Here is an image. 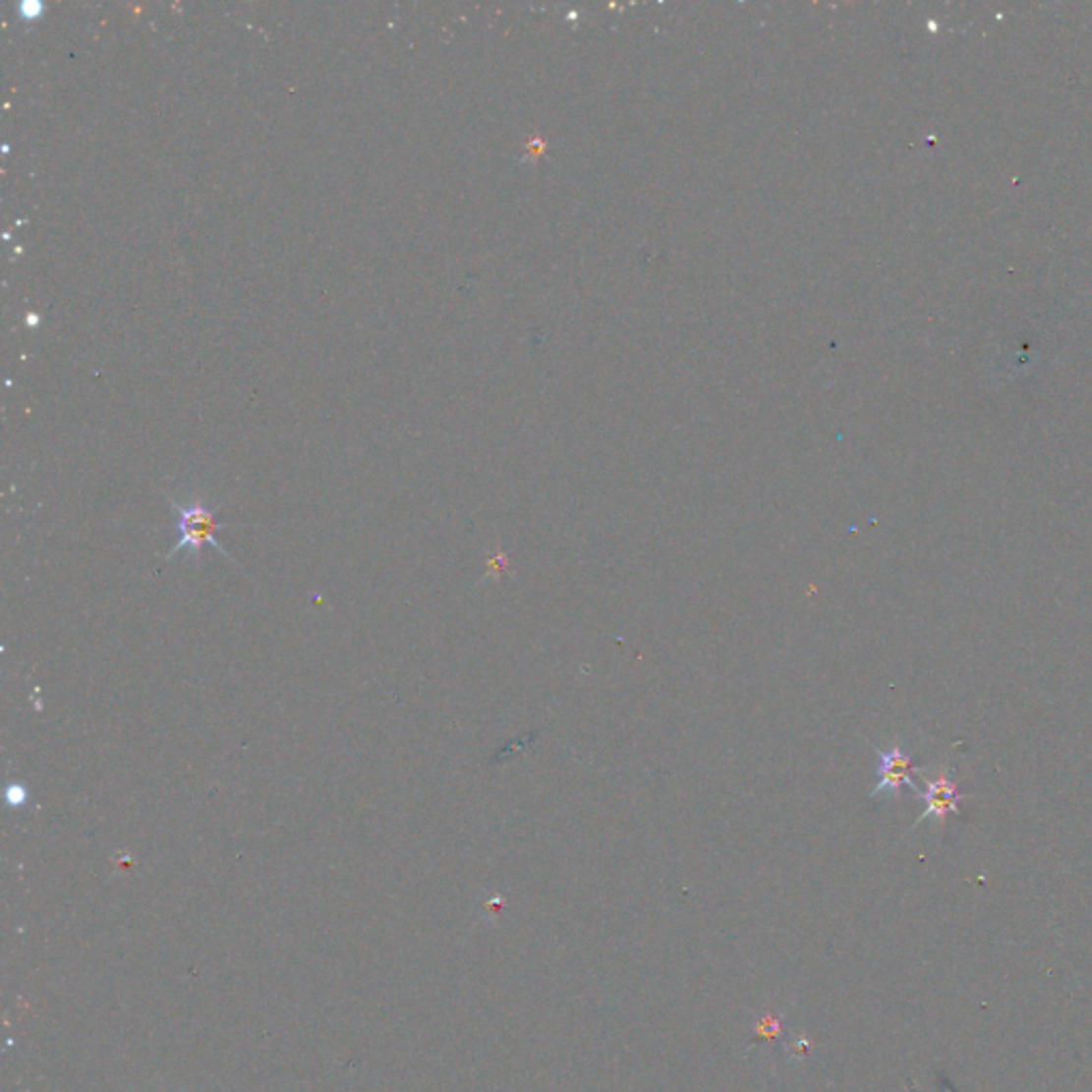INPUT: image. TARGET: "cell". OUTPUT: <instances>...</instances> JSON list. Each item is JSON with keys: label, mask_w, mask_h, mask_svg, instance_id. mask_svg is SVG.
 <instances>
[{"label": "cell", "mask_w": 1092, "mask_h": 1092, "mask_svg": "<svg viewBox=\"0 0 1092 1092\" xmlns=\"http://www.w3.org/2000/svg\"><path fill=\"white\" fill-rule=\"evenodd\" d=\"M171 504H173L175 510H178V517H180L178 519L180 540H178V545H175L169 550L171 559L186 553L195 563H199L203 548L213 546L222 557H227L229 561H233V557L229 555V550L224 548L222 543L218 540L220 523L216 519V512H213L205 504V501H186V504H180V501H171Z\"/></svg>", "instance_id": "cell-1"}, {"label": "cell", "mask_w": 1092, "mask_h": 1092, "mask_svg": "<svg viewBox=\"0 0 1092 1092\" xmlns=\"http://www.w3.org/2000/svg\"><path fill=\"white\" fill-rule=\"evenodd\" d=\"M877 785L873 787L871 798L877 796H892L898 798L902 787H909L911 792L918 796L920 789L913 781V762L909 753L902 751L900 745H892L890 749H877Z\"/></svg>", "instance_id": "cell-2"}, {"label": "cell", "mask_w": 1092, "mask_h": 1092, "mask_svg": "<svg viewBox=\"0 0 1092 1092\" xmlns=\"http://www.w3.org/2000/svg\"><path fill=\"white\" fill-rule=\"evenodd\" d=\"M926 787L924 792L918 794V798L924 802V811L920 813V818L915 820L913 826L922 824L924 820H937L939 826L944 828L946 820L949 813H958V805L960 800L969 798L966 794H960L956 783L949 776L948 769L941 767L933 773V776H926L924 779Z\"/></svg>", "instance_id": "cell-3"}, {"label": "cell", "mask_w": 1092, "mask_h": 1092, "mask_svg": "<svg viewBox=\"0 0 1092 1092\" xmlns=\"http://www.w3.org/2000/svg\"><path fill=\"white\" fill-rule=\"evenodd\" d=\"M487 568H489V576H493V574L501 576V574L506 572V568H508V557H506L504 553H497V555H493L491 559H489Z\"/></svg>", "instance_id": "cell-4"}, {"label": "cell", "mask_w": 1092, "mask_h": 1092, "mask_svg": "<svg viewBox=\"0 0 1092 1092\" xmlns=\"http://www.w3.org/2000/svg\"><path fill=\"white\" fill-rule=\"evenodd\" d=\"M9 800L14 802V805H20V802L24 800V789L18 787V785H16V787H11V789H9Z\"/></svg>", "instance_id": "cell-5"}]
</instances>
